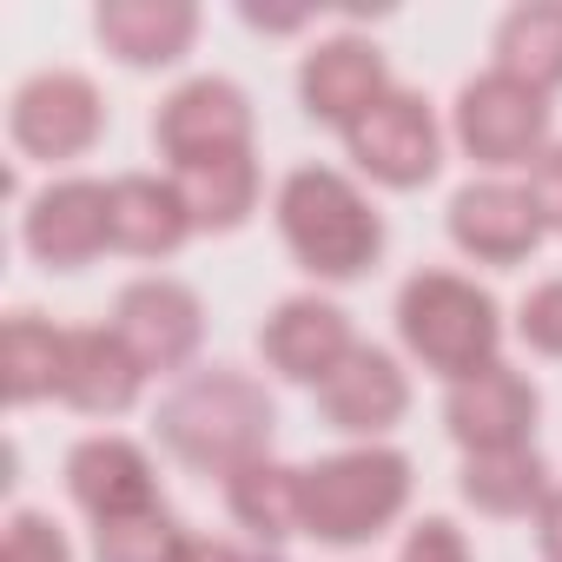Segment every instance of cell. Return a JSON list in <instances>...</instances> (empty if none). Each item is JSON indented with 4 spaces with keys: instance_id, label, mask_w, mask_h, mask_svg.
Returning a JSON list of instances; mask_svg holds the SVG:
<instances>
[{
    "instance_id": "11",
    "label": "cell",
    "mask_w": 562,
    "mask_h": 562,
    "mask_svg": "<svg viewBox=\"0 0 562 562\" xmlns=\"http://www.w3.org/2000/svg\"><path fill=\"white\" fill-rule=\"evenodd\" d=\"M21 245H27L41 265H54V271L93 265V258L113 245V186L80 179V172L41 186V192L27 199V212H21Z\"/></svg>"
},
{
    "instance_id": "28",
    "label": "cell",
    "mask_w": 562,
    "mask_h": 562,
    "mask_svg": "<svg viewBox=\"0 0 562 562\" xmlns=\"http://www.w3.org/2000/svg\"><path fill=\"white\" fill-rule=\"evenodd\" d=\"M397 562H476V555H470V536L450 516H424V522H411Z\"/></svg>"
},
{
    "instance_id": "7",
    "label": "cell",
    "mask_w": 562,
    "mask_h": 562,
    "mask_svg": "<svg viewBox=\"0 0 562 562\" xmlns=\"http://www.w3.org/2000/svg\"><path fill=\"white\" fill-rule=\"evenodd\" d=\"M153 139H159V153H166L172 172H192V166L251 153V100L225 74L179 80L159 100V113H153Z\"/></svg>"
},
{
    "instance_id": "30",
    "label": "cell",
    "mask_w": 562,
    "mask_h": 562,
    "mask_svg": "<svg viewBox=\"0 0 562 562\" xmlns=\"http://www.w3.org/2000/svg\"><path fill=\"white\" fill-rule=\"evenodd\" d=\"M536 549H542V562H562V483H555L549 503L536 509Z\"/></svg>"
},
{
    "instance_id": "16",
    "label": "cell",
    "mask_w": 562,
    "mask_h": 562,
    "mask_svg": "<svg viewBox=\"0 0 562 562\" xmlns=\"http://www.w3.org/2000/svg\"><path fill=\"white\" fill-rule=\"evenodd\" d=\"M384 93H391V67H384V54H378L371 41H358V34L318 41V47L305 54V67H299V100H305V113L325 120V126H338V133L358 126Z\"/></svg>"
},
{
    "instance_id": "12",
    "label": "cell",
    "mask_w": 562,
    "mask_h": 562,
    "mask_svg": "<svg viewBox=\"0 0 562 562\" xmlns=\"http://www.w3.org/2000/svg\"><path fill=\"white\" fill-rule=\"evenodd\" d=\"M258 351L278 378H292V384H325L351 351H358V331H351V312L318 299V292H292V299H278L271 318L258 325Z\"/></svg>"
},
{
    "instance_id": "1",
    "label": "cell",
    "mask_w": 562,
    "mask_h": 562,
    "mask_svg": "<svg viewBox=\"0 0 562 562\" xmlns=\"http://www.w3.org/2000/svg\"><path fill=\"white\" fill-rule=\"evenodd\" d=\"M271 430H278V404L271 391L238 371V364H205L186 371L166 397H159V443L199 470V476H238L245 463L271 457Z\"/></svg>"
},
{
    "instance_id": "8",
    "label": "cell",
    "mask_w": 562,
    "mask_h": 562,
    "mask_svg": "<svg viewBox=\"0 0 562 562\" xmlns=\"http://www.w3.org/2000/svg\"><path fill=\"white\" fill-rule=\"evenodd\" d=\"M345 153H351V166L364 179H378L391 192H417L443 166V126H437V113H430L424 93L391 87L358 126H345Z\"/></svg>"
},
{
    "instance_id": "6",
    "label": "cell",
    "mask_w": 562,
    "mask_h": 562,
    "mask_svg": "<svg viewBox=\"0 0 562 562\" xmlns=\"http://www.w3.org/2000/svg\"><path fill=\"white\" fill-rule=\"evenodd\" d=\"M8 133L27 159H47V166H67V159H87L106 133V100L87 74L74 67H47L34 80L14 87L8 100Z\"/></svg>"
},
{
    "instance_id": "31",
    "label": "cell",
    "mask_w": 562,
    "mask_h": 562,
    "mask_svg": "<svg viewBox=\"0 0 562 562\" xmlns=\"http://www.w3.org/2000/svg\"><path fill=\"white\" fill-rule=\"evenodd\" d=\"M179 562H245L225 536H186V549H179Z\"/></svg>"
},
{
    "instance_id": "9",
    "label": "cell",
    "mask_w": 562,
    "mask_h": 562,
    "mask_svg": "<svg viewBox=\"0 0 562 562\" xmlns=\"http://www.w3.org/2000/svg\"><path fill=\"white\" fill-rule=\"evenodd\" d=\"M113 331L126 338V351L146 364V378L159 371H186L205 345V305L186 278H133V285L113 299Z\"/></svg>"
},
{
    "instance_id": "24",
    "label": "cell",
    "mask_w": 562,
    "mask_h": 562,
    "mask_svg": "<svg viewBox=\"0 0 562 562\" xmlns=\"http://www.w3.org/2000/svg\"><path fill=\"white\" fill-rule=\"evenodd\" d=\"M172 179H179L199 232H238L258 212V159L251 153H232V159H212V166H192Z\"/></svg>"
},
{
    "instance_id": "3",
    "label": "cell",
    "mask_w": 562,
    "mask_h": 562,
    "mask_svg": "<svg viewBox=\"0 0 562 562\" xmlns=\"http://www.w3.org/2000/svg\"><path fill=\"white\" fill-rule=\"evenodd\" d=\"M397 338H404V351L430 378L457 384V378L496 364V351H503V312H496V299L476 285V278L430 265V271H411L404 292H397Z\"/></svg>"
},
{
    "instance_id": "23",
    "label": "cell",
    "mask_w": 562,
    "mask_h": 562,
    "mask_svg": "<svg viewBox=\"0 0 562 562\" xmlns=\"http://www.w3.org/2000/svg\"><path fill=\"white\" fill-rule=\"evenodd\" d=\"M60 371H67V331L60 325H47L41 312H14L0 325V391H8V404L60 397Z\"/></svg>"
},
{
    "instance_id": "29",
    "label": "cell",
    "mask_w": 562,
    "mask_h": 562,
    "mask_svg": "<svg viewBox=\"0 0 562 562\" xmlns=\"http://www.w3.org/2000/svg\"><path fill=\"white\" fill-rule=\"evenodd\" d=\"M529 199H536V212H542V232H562V146H549L536 166H529Z\"/></svg>"
},
{
    "instance_id": "27",
    "label": "cell",
    "mask_w": 562,
    "mask_h": 562,
    "mask_svg": "<svg viewBox=\"0 0 562 562\" xmlns=\"http://www.w3.org/2000/svg\"><path fill=\"white\" fill-rule=\"evenodd\" d=\"M516 338L536 358H562V278H542V285L522 292L516 305Z\"/></svg>"
},
{
    "instance_id": "14",
    "label": "cell",
    "mask_w": 562,
    "mask_h": 562,
    "mask_svg": "<svg viewBox=\"0 0 562 562\" xmlns=\"http://www.w3.org/2000/svg\"><path fill=\"white\" fill-rule=\"evenodd\" d=\"M318 411H325L331 430H345V437H358V443H384V437L404 424V411H411V371H404L391 351L358 345V351L318 384Z\"/></svg>"
},
{
    "instance_id": "15",
    "label": "cell",
    "mask_w": 562,
    "mask_h": 562,
    "mask_svg": "<svg viewBox=\"0 0 562 562\" xmlns=\"http://www.w3.org/2000/svg\"><path fill=\"white\" fill-rule=\"evenodd\" d=\"M67 496H74L93 522L159 509V476H153L146 443H133V437H120V430L80 437V443L67 450Z\"/></svg>"
},
{
    "instance_id": "18",
    "label": "cell",
    "mask_w": 562,
    "mask_h": 562,
    "mask_svg": "<svg viewBox=\"0 0 562 562\" xmlns=\"http://www.w3.org/2000/svg\"><path fill=\"white\" fill-rule=\"evenodd\" d=\"M93 34L120 67H179L199 41L192 0H106L93 14Z\"/></svg>"
},
{
    "instance_id": "4",
    "label": "cell",
    "mask_w": 562,
    "mask_h": 562,
    "mask_svg": "<svg viewBox=\"0 0 562 562\" xmlns=\"http://www.w3.org/2000/svg\"><path fill=\"white\" fill-rule=\"evenodd\" d=\"M411 457L391 443H351L305 470V536L325 549H358L411 509Z\"/></svg>"
},
{
    "instance_id": "25",
    "label": "cell",
    "mask_w": 562,
    "mask_h": 562,
    "mask_svg": "<svg viewBox=\"0 0 562 562\" xmlns=\"http://www.w3.org/2000/svg\"><path fill=\"white\" fill-rule=\"evenodd\" d=\"M186 529L172 522V509H139V516H113L93 522V562H179Z\"/></svg>"
},
{
    "instance_id": "21",
    "label": "cell",
    "mask_w": 562,
    "mask_h": 562,
    "mask_svg": "<svg viewBox=\"0 0 562 562\" xmlns=\"http://www.w3.org/2000/svg\"><path fill=\"white\" fill-rule=\"evenodd\" d=\"M457 490H463V503H470L476 516H503V522H509V516H536L555 483H549L542 450L522 443V450H476V457H463Z\"/></svg>"
},
{
    "instance_id": "22",
    "label": "cell",
    "mask_w": 562,
    "mask_h": 562,
    "mask_svg": "<svg viewBox=\"0 0 562 562\" xmlns=\"http://www.w3.org/2000/svg\"><path fill=\"white\" fill-rule=\"evenodd\" d=\"M496 74L536 93L562 87V0H522L496 21Z\"/></svg>"
},
{
    "instance_id": "13",
    "label": "cell",
    "mask_w": 562,
    "mask_h": 562,
    "mask_svg": "<svg viewBox=\"0 0 562 562\" xmlns=\"http://www.w3.org/2000/svg\"><path fill=\"white\" fill-rule=\"evenodd\" d=\"M542 212L529 199V186L509 179H470L450 199V245L476 265H522L542 245Z\"/></svg>"
},
{
    "instance_id": "2",
    "label": "cell",
    "mask_w": 562,
    "mask_h": 562,
    "mask_svg": "<svg viewBox=\"0 0 562 562\" xmlns=\"http://www.w3.org/2000/svg\"><path fill=\"white\" fill-rule=\"evenodd\" d=\"M271 218H278L285 251L299 258V271L325 278V285L364 278L384 258V212L338 166H299V172H285V179H278V199H271Z\"/></svg>"
},
{
    "instance_id": "20",
    "label": "cell",
    "mask_w": 562,
    "mask_h": 562,
    "mask_svg": "<svg viewBox=\"0 0 562 562\" xmlns=\"http://www.w3.org/2000/svg\"><path fill=\"white\" fill-rule=\"evenodd\" d=\"M225 509L258 549L292 542V536H305V470L278 463V457H258L238 476H225Z\"/></svg>"
},
{
    "instance_id": "10",
    "label": "cell",
    "mask_w": 562,
    "mask_h": 562,
    "mask_svg": "<svg viewBox=\"0 0 562 562\" xmlns=\"http://www.w3.org/2000/svg\"><path fill=\"white\" fill-rule=\"evenodd\" d=\"M536 417H542V391L516 364H503V358L470 371V378H457L450 397H443V430L457 437L463 457L536 443Z\"/></svg>"
},
{
    "instance_id": "5",
    "label": "cell",
    "mask_w": 562,
    "mask_h": 562,
    "mask_svg": "<svg viewBox=\"0 0 562 562\" xmlns=\"http://www.w3.org/2000/svg\"><path fill=\"white\" fill-rule=\"evenodd\" d=\"M450 133L476 166H490V172L522 166L529 172L549 153V93H536V87L490 67V74L463 80V93L450 106Z\"/></svg>"
},
{
    "instance_id": "17",
    "label": "cell",
    "mask_w": 562,
    "mask_h": 562,
    "mask_svg": "<svg viewBox=\"0 0 562 562\" xmlns=\"http://www.w3.org/2000/svg\"><path fill=\"white\" fill-rule=\"evenodd\" d=\"M146 391V364L126 351L113 325H80L67 331V371H60V404L80 417H126Z\"/></svg>"
},
{
    "instance_id": "19",
    "label": "cell",
    "mask_w": 562,
    "mask_h": 562,
    "mask_svg": "<svg viewBox=\"0 0 562 562\" xmlns=\"http://www.w3.org/2000/svg\"><path fill=\"white\" fill-rule=\"evenodd\" d=\"M113 186V245L133 258H172L199 225L172 172H120Z\"/></svg>"
},
{
    "instance_id": "26",
    "label": "cell",
    "mask_w": 562,
    "mask_h": 562,
    "mask_svg": "<svg viewBox=\"0 0 562 562\" xmlns=\"http://www.w3.org/2000/svg\"><path fill=\"white\" fill-rule=\"evenodd\" d=\"M0 562H74V542L47 509H14L0 529Z\"/></svg>"
}]
</instances>
